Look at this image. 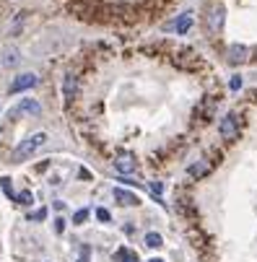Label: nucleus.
<instances>
[{"instance_id": "obj_11", "label": "nucleus", "mask_w": 257, "mask_h": 262, "mask_svg": "<svg viewBox=\"0 0 257 262\" xmlns=\"http://www.w3.org/2000/svg\"><path fill=\"white\" fill-rule=\"evenodd\" d=\"M112 262H138V254L130 249V247H120L112 257Z\"/></svg>"}, {"instance_id": "obj_24", "label": "nucleus", "mask_w": 257, "mask_h": 262, "mask_svg": "<svg viewBox=\"0 0 257 262\" xmlns=\"http://www.w3.org/2000/svg\"><path fill=\"white\" fill-rule=\"evenodd\" d=\"M148 262H164V259H159V257H156V259H148Z\"/></svg>"}, {"instance_id": "obj_1", "label": "nucleus", "mask_w": 257, "mask_h": 262, "mask_svg": "<svg viewBox=\"0 0 257 262\" xmlns=\"http://www.w3.org/2000/svg\"><path fill=\"white\" fill-rule=\"evenodd\" d=\"M47 143V133H34V135H29V138H24L16 148H13V161H24V159H29V156H34L39 148Z\"/></svg>"}, {"instance_id": "obj_14", "label": "nucleus", "mask_w": 257, "mask_h": 262, "mask_svg": "<svg viewBox=\"0 0 257 262\" xmlns=\"http://www.w3.org/2000/svg\"><path fill=\"white\" fill-rule=\"evenodd\" d=\"M164 242H161V234L151 231V234H145V247H151V249H159Z\"/></svg>"}, {"instance_id": "obj_22", "label": "nucleus", "mask_w": 257, "mask_h": 262, "mask_svg": "<svg viewBox=\"0 0 257 262\" xmlns=\"http://www.w3.org/2000/svg\"><path fill=\"white\" fill-rule=\"evenodd\" d=\"M78 177H81L83 182H91V171H89V169H81V171H78Z\"/></svg>"}, {"instance_id": "obj_25", "label": "nucleus", "mask_w": 257, "mask_h": 262, "mask_svg": "<svg viewBox=\"0 0 257 262\" xmlns=\"http://www.w3.org/2000/svg\"><path fill=\"white\" fill-rule=\"evenodd\" d=\"M78 262H89V259H86V257H81V259H78Z\"/></svg>"}, {"instance_id": "obj_7", "label": "nucleus", "mask_w": 257, "mask_h": 262, "mask_svg": "<svg viewBox=\"0 0 257 262\" xmlns=\"http://www.w3.org/2000/svg\"><path fill=\"white\" fill-rule=\"evenodd\" d=\"M34 86H36V76H34V73H24V76H18V78L13 81V86H11V94L29 91V89H34Z\"/></svg>"}, {"instance_id": "obj_10", "label": "nucleus", "mask_w": 257, "mask_h": 262, "mask_svg": "<svg viewBox=\"0 0 257 262\" xmlns=\"http://www.w3.org/2000/svg\"><path fill=\"white\" fill-rule=\"evenodd\" d=\"M115 169H117L120 174H130V171L135 169V159H133L130 154H122V156L115 159Z\"/></svg>"}, {"instance_id": "obj_15", "label": "nucleus", "mask_w": 257, "mask_h": 262, "mask_svg": "<svg viewBox=\"0 0 257 262\" xmlns=\"http://www.w3.org/2000/svg\"><path fill=\"white\" fill-rule=\"evenodd\" d=\"M21 112H31V115H36V112H42V106L36 101H21Z\"/></svg>"}, {"instance_id": "obj_17", "label": "nucleus", "mask_w": 257, "mask_h": 262, "mask_svg": "<svg viewBox=\"0 0 257 262\" xmlns=\"http://www.w3.org/2000/svg\"><path fill=\"white\" fill-rule=\"evenodd\" d=\"M47 218V208H42V210H34V213H29V221H34V223H39V221H45Z\"/></svg>"}, {"instance_id": "obj_2", "label": "nucleus", "mask_w": 257, "mask_h": 262, "mask_svg": "<svg viewBox=\"0 0 257 262\" xmlns=\"http://www.w3.org/2000/svg\"><path fill=\"white\" fill-rule=\"evenodd\" d=\"M239 130H242V120H239L237 112H229V115L221 120V125H218V133H221L224 140H237Z\"/></svg>"}, {"instance_id": "obj_21", "label": "nucleus", "mask_w": 257, "mask_h": 262, "mask_svg": "<svg viewBox=\"0 0 257 262\" xmlns=\"http://www.w3.org/2000/svg\"><path fill=\"white\" fill-rule=\"evenodd\" d=\"M237 89H242V78H239V76L231 78V91H237Z\"/></svg>"}, {"instance_id": "obj_3", "label": "nucleus", "mask_w": 257, "mask_h": 262, "mask_svg": "<svg viewBox=\"0 0 257 262\" xmlns=\"http://www.w3.org/2000/svg\"><path fill=\"white\" fill-rule=\"evenodd\" d=\"M224 21H226V11H224V6H210V8H208V13H205V26H208L210 34H221Z\"/></svg>"}, {"instance_id": "obj_8", "label": "nucleus", "mask_w": 257, "mask_h": 262, "mask_svg": "<svg viewBox=\"0 0 257 262\" xmlns=\"http://www.w3.org/2000/svg\"><path fill=\"white\" fill-rule=\"evenodd\" d=\"M174 62H177L179 68H187V70H195V68L200 65L198 55H195V52H190V50H185V52H179V55L174 57Z\"/></svg>"}, {"instance_id": "obj_9", "label": "nucleus", "mask_w": 257, "mask_h": 262, "mask_svg": "<svg viewBox=\"0 0 257 262\" xmlns=\"http://www.w3.org/2000/svg\"><path fill=\"white\" fill-rule=\"evenodd\" d=\"M115 198H117V203H120V205H127V208H135V205H140L138 195H135V192H127V190H122V187H117V190H115Z\"/></svg>"}, {"instance_id": "obj_16", "label": "nucleus", "mask_w": 257, "mask_h": 262, "mask_svg": "<svg viewBox=\"0 0 257 262\" xmlns=\"http://www.w3.org/2000/svg\"><path fill=\"white\" fill-rule=\"evenodd\" d=\"M86 218H89V210L83 208V210H78L76 215H73V223H76V226H83V223H86Z\"/></svg>"}, {"instance_id": "obj_23", "label": "nucleus", "mask_w": 257, "mask_h": 262, "mask_svg": "<svg viewBox=\"0 0 257 262\" xmlns=\"http://www.w3.org/2000/svg\"><path fill=\"white\" fill-rule=\"evenodd\" d=\"M55 231H57V234H62V231H65V221H62V218H57V223H55Z\"/></svg>"}, {"instance_id": "obj_4", "label": "nucleus", "mask_w": 257, "mask_h": 262, "mask_svg": "<svg viewBox=\"0 0 257 262\" xmlns=\"http://www.w3.org/2000/svg\"><path fill=\"white\" fill-rule=\"evenodd\" d=\"M76 96H78V76L76 73H65L62 76V101H65V106H70L76 101Z\"/></svg>"}, {"instance_id": "obj_5", "label": "nucleus", "mask_w": 257, "mask_h": 262, "mask_svg": "<svg viewBox=\"0 0 257 262\" xmlns=\"http://www.w3.org/2000/svg\"><path fill=\"white\" fill-rule=\"evenodd\" d=\"M226 57H229V62H231V65H244V62H249L252 50H249V47H244V45H231V47H229V52H226Z\"/></svg>"}, {"instance_id": "obj_13", "label": "nucleus", "mask_w": 257, "mask_h": 262, "mask_svg": "<svg viewBox=\"0 0 257 262\" xmlns=\"http://www.w3.org/2000/svg\"><path fill=\"white\" fill-rule=\"evenodd\" d=\"M0 62H3L6 68H13V65L18 62V50H16V47H8V50L3 52V57H0Z\"/></svg>"}, {"instance_id": "obj_19", "label": "nucleus", "mask_w": 257, "mask_h": 262, "mask_svg": "<svg viewBox=\"0 0 257 262\" xmlns=\"http://www.w3.org/2000/svg\"><path fill=\"white\" fill-rule=\"evenodd\" d=\"M96 215H99V221H101V223H109V218H112L106 208H99V210H96Z\"/></svg>"}, {"instance_id": "obj_20", "label": "nucleus", "mask_w": 257, "mask_h": 262, "mask_svg": "<svg viewBox=\"0 0 257 262\" xmlns=\"http://www.w3.org/2000/svg\"><path fill=\"white\" fill-rule=\"evenodd\" d=\"M0 184H3V192H6L8 198H13V190H11V182H8V177H3V179H0Z\"/></svg>"}, {"instance_id": "obj_6", "label": "nucleus", "mask_w": 257, "mask_h": 262, "mask_svg": "<svg viewBox=\"0 0 257 262\" xmlns=\"http://www.w3.org/2000/svg\"><path fill=\"white\" fill-rule=\"evenodd\" d=\"M210 169H213V164H210L208 159H200V161H195V164L187 166V174H190L192 179H203V177L210 174Z\"/></svg>"}, {"instance_id": "obj_12", "label": "nucleus", "mask_w": 257, "mask_h": 262, "mask_svg": "<svg viewBox=\"0 0 257 262\" xmlns=\"http://www.w3.org/2000/svg\"><path fill=\"white\" fill-rule=\"evenodd\" d=\"M190 26H192V16H190V13H182V16L177 18V24H174L177 34H187V31H190Z\"/></svg>"}, {"instance_id": "obj_18", "label": "nucleus", "mask_w": 257, "mask_h": 262, "mask_svg": "<svg viewBox=\"0 0 257 262\" xmlns=\"http://www.w3.org/2000/svg\"><path fill=\"white\" fill-rule=\"evenodd\" d=\"M16 203H21V205H31L34 200H31V192L29 190H24V192H18V198H16Z\"/></svg>"}]
</instances>
